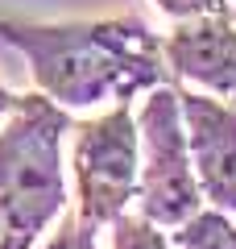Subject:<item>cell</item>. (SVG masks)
Segmentation results:
<instances>
[{
    "label": "cell",
    "instance_id": "1",
    "mask_svg": "<svg viewBox=\"0 0 236 249\" xmlns=\"http://www.w3.org/2000/svg\"><path fill=\"white\" fill-rule=\"evenodd\" d=\"M0 37L21 50L37 91L70 108H112L141 91L174 83L166 37L141 17L108 21H13L0 17Z\"/></svg>",
    "mask_w": 236,
    "mask_h": 249
},
{
    "label": "cell",
    "instance_id": "2",
    "mask_svg": "<svg viewBox=\"0 0 236 249\" xmlns=\"http://www.w3.org/2000/svg\"><path fill=\"white\" fill-rule=\"evenodd\" d=\"M75 129L70 112L46 91L17 96L0 124V249H34L67 212L62 137Z\"/></svg>",
    "mask_w": 236,
    "mask_h": 249
},
{
    "label": "cell",
    "instance_id": "3",
    "mask_svg": "<svg viewBox=\"0 0 236 249\" xmlns=\"http://www.w3.org/2000/svg\"><path fill=\"white\" fill-rule=\"evenodd\" d=\"M141 129V187H137V212L162 229H178L191 220L203 199L199 175H195L191 142L183 124V104H178V83L145 91V104L137 112Z\"/></svg>",
    "mask_w": 236,
    "mask_h": 249
},
{
    "label": "cell",
    "instance_id": "4",
    "mask_svg": "<svg viewBox=\"0 0 236 249\" xmlns=\"http://www.w3.org/2000/svg\"><path fill=\"white\" fill-rule=\"evenodd\" d=\"M75 212L87 229H112L141 187V129L129 104H112L75 124Z\"/></svg>",
    "mask_w": 236,
    "mask_h": 249
},
{
    "label": "cell",
    "instance_id": "5",
    "mask_svg": "<svg viewBox=\"0 0 236 249\" xmlns=\"http://www.w3.org/2000/svg\"><path fill=\"white\" fill-rule=\"evenodd\" d=\"M178 104L203 199L236 216V104L199 88H178Z\"/></svg>",
    "mask_w": 236,
    "mask_h": 249
},
{
    "label": "cell",
    "instance_id": "6",
    "mask_svg": "<svg viewBox=\"0 0 236 249\" xmlns=\"http://www.w3.org/2000/svg\"><path fill=\"white\" fill-rule=\"evenodd\" d=\"M166 62L174 79L236 104V21L232 13H199L174 21L166 34Z\"/></svg>",
    "mask_w": 236,
    "mask_h": 249
},
{
    "label": "cell",
    "instance_id": "7",
    "mask_svg": "<svg viewBox=\"0 0 236 249\" xmlns=\"http://www.w3.org/2000/svg\"><path fill=\"white\" fill-rule=\"evenodd\" d=\"M170 249H236V216L224 208H199L191 220L170 229Z\"/></svg>",
    "mask_w": 236,
    "mask_h": 249
},
{
    "label": "cell",
    "instance_id": "8",
    "mask_svg": "<svg viewBox=\"0 0 236 249\" xmlns=\"http://www.w3.org/2000/svg\"><path fill=\"white\" fill-rule=\"evenodd\" d=\"M112 249H170V237L162 232V224L145 220V216H129L112 224Z\"/></svg>",
    "mask_w": 236,
    "mask_h": 249
},
{
    "label": "cell",
    "instance_id": "9",
    "mask_svg": "<svg viewBox=\"0 0 236 249\" xmlns=\"http://www.w3.org/2000/svg\"><path fill=\"white\" fill-rule=\"evenodd\" d=\"M42 249H96V229L79 220V212H62L58 232H50Z\"/></svg>",
    "mask_w": 236,
    "mask_h": 249
},
{
    "label": "cell",
    "instance_id": "10",
    "mask_svg": "<svg viewBox=\"0 0 236 249\" xmlns=\"http://www.w3.org/2000/svg\"><path fill=\"white\" fill-rule=\"evenodd\" d=\"M157 9L166 17L183 21V17H199V13H232L228 0H157Z\"/></svg>",
    "mask_w": 236,
    "mask_h": 249
},
{
    "label": "cell",
    "instance_id": "11",
    "mask_svg": "<svg viewBox=\"0 0 236 249\" xmlns=\"http://www.w3.org/2000/svg\"><path fill=\"white\" fill-rule=\"evenodd\" d=\"M13 104H17V96H13V91L4 88V83H0V124H4V116L13 112Z\"/></svg>",
    "mask_w": 236,
    "mask_h": 249
}]
</instances>
